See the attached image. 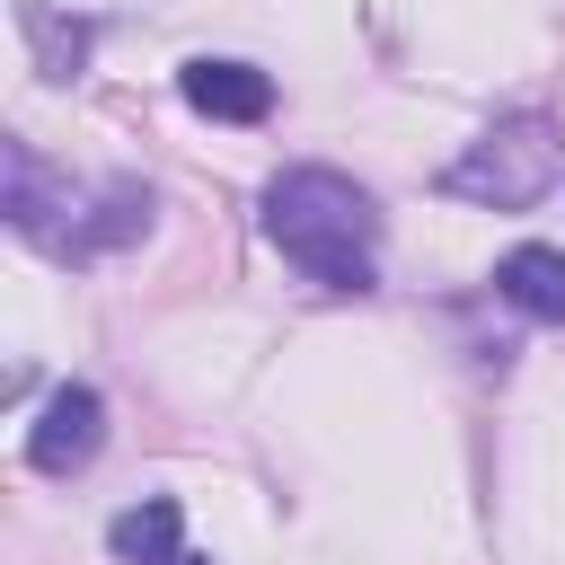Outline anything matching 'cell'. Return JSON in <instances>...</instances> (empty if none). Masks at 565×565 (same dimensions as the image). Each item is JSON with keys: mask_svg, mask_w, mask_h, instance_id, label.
<instances>
[{"mask_svg": "<svg viewBox=\"0 0 565 565\" xmlns=\"http://www.w3.org/2000/svg\"><path fill=\"white\" fill-rule=\"evenodd\" d=\"M265 238L318 291H371L380 282V203L344 168H318V159L282 168L265 185Z\"/></svg>", "mask_w": 565, "mask_h": 565, "instance_id": "obj_1", "label": "cell"}, {"mask_svg": "<svg viewBox=\"0 0 565 565\" xmlns=\"http://www.w3.org/2000/svg\"><path fill=\"white\" fill-rule=\"evenodd\" d=\"M556 177H565V132L547 115H503L441 168V194H459L477 212H530Z\"/></svg>", "mask_w": 565, "mask_h": 565, "instance_id": "obj_2", "label": "cell"}, {"mask_svg": "<svg viewBox=\"0 0 565 565\" xmlns=\"http://www.w3.org/2000/svg\"><path fill=\"white\" fill-rule=\"evenodd\" d=\"M0 212H9V230H18V238H35V247L71 256L88 194H79L71 177H53V168H44L26 141H9V150H0Z\"/></svg>", "mask_w": 565, "mask_h": 565, "instance_id": "obj_3", "label": "cell"}, {"mask_svg": "<svg viewBox=\"0 0 565 565\" xmlns=\"http://www.w3.org/2000/svg\"><path fill=\"white\" fill-rule=\"evenodd\" d=\"M97 450H106V397L88 380H62L26 424V468L35 477H79Z\"/></svg>", "mask_w": 565, "mask_h": 565, "instance_id": "obj_4", "label": "cell"}, {"mask_svg": "<svg viewBox=\"0 0 565 565\" xmlns=\"http://www.w3.org/2000/svg\"><path fill=\"white\" fill-rule=\"evenodd\" d=\"M177 97L194 115H212V124H265L274 115V79L256 62H230V53H194L177 71Z\"/></svg>", "mask_w": 565, "mask_h": 565, "instance_id": "obj_5", "label": "cell"}, {"mask_svg": "<svg viewBox=\"0 0 565 565\" xmlns=\"http://www.w3.org/2000/svg\"><path fill=\"white\" fill-rule=\"evenodd\" d=\"M150 212H159V194H150L141 177H106V185L88 194V212H79V238H71V256L88 265V256H115V247L150 238Z\"/></svg>", "mask_w": 565, "mask_h": 565, "instance_id": "obj_6", "label": "cell"}, {"mask_svg": "<svg viewBox=\"0 0 565 565\" xmlns=\"http://www.w3.org/2000/svg\"><path fill=\"white\" fill-rule=\"evenodd\" d=\"M494 291L521 309V318H539V327H565V247H512L503 265H494Z\"/></svg>", "mask_w": 565, "mask_h": 565, "instance_id": "obj_7", "label": "cell"}, {"mask_svg": "<svg viewBox=\"0 0 565 565\" xmlns=\"http://www.w3.org/2000/svg\"><path fill=\"white\" fill-rule=\"evenodd\" d=\"M106 547H115L124 565H177V556H185V512H177V494H141L132 512H115V521H106Z\"/></svg>", "mask_w": 565, "mask_h": 565, "instance_id": "obj_8", "label": "cell"}, {"mask_svg": "<svg viewBox=\"0 0 565 565\" xmlns=\"http://www.w3.org/2000/svg\"><path fill=\"white\" fill-rule=\"evenodd\" d=\"M18 26H26V44H35V71H44L53 88L88 71V44H97V26H88V18H62L53 0H18Z\"/></svg>", "mask_w": 565, "mask_h": 565, "instance_id": "obj_9", "label": "cell"}, {"mask_svg": "<svg viewBox=\"0 0 565 565\" xmlns=\"http://www.w3.org/2000/svg\"><path fill=\"white\" fill-rule=\"evenodd\" d=\"M177 565H212V556H194V547H185V556H177Z\"/></svg>", "mask_w": 565, "mask_h": 565, "instance_id": "obj_10", "label": "cell"}]
</instances>
